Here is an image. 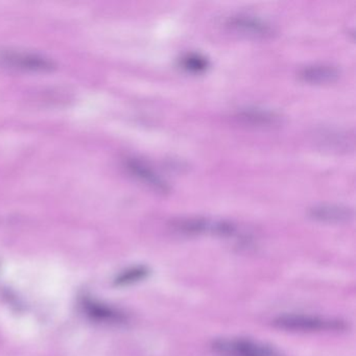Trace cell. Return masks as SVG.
Instances as JSON below:
<instances>
[{
  "label": "cell",
  "mask_w": 356,
  "mask_h": 356,
  "mask_svg": "<svg viewBox=\"0 0 356 356\" xmlns=\"http://www.w3.org/2000/svg\"><path fill=\"white\" fill-rule=\"evenodd\" d=\"M273 325L281 330L302 333L341 332L348 328L347 322L341 318L307 314H280Z\"/></svg>",
  "instance_id": "obj_1"
},
{
  "label": "cell",
  "mask_w": 356,
  "mask_h": 356,
  "mask_svg": "<svg viewBox=\"0 0 356 356\" xmlns=\"http://www.w3.org/2000/svg\"><path fill=\"white\" fill-rule=\"evenodd\" d=\"M175 232L183 235H214L220 237H234L238 233L236 225L228 220H211L206 218H177L170 222Z\"/></svg>",
  "instance_id": "obj_2"
},
{
  "label": "cell",
  "mask_w": 356,
  "mask_h": 356,
  "mask_svg": "<svg viewBox=\"0 0 356 356\" xmlns=\"http://www.w3.org/2000/svg\"><path fill=\"white\" fill-rule=\"evenodd\" d=\"M211 348L222 356H284L268 343L245 337H220L212 341Z\"/></svg>",
  "instance_id": "obj_3"
},
{
  "label": "cell",
  "mask_w": 356,
  "mask_h": 356,
  "mask_svg": "<svg viewBox=\"0 0 356 356\" xmlns=\"http://www.w3.org/2000/svg\"><path fill=\"white\" fill-rule=\"evenodd\" d=\"M225 26L231 32L249 38L266 39L275 34L272 24L251 14H235L227 18Z\"/></svg>",
  "instance_id": "obj_4"
},
{
  "label": "cell",
  "mask_w": 356,
  "mask_h": 356,
  "mask_svg": "<svg viewBox=\"0 0 356 356\" xmlns=\"http://www.w3.org/2000/svg\"><path fill=\"white\" fill-rule=\"evenodd\" d=\"M312 220L323 224L341 225L349 222L353 218V210L339 204H320L308 211Z\"/></svg>",
  "instance_id": "obj_5"
},
{
  "label": "cell",
  "mask_w": 356,
  "mask_h": 356,
  "mask_svg": "<svg viewBox=\"0 0 356 356\" xmlns=\"http://www.w3.org/2000/svg\"><path fill=\"white\" fill-rule=\"evenodd\" d=\"M126 166L135 178L138 179L156 193H168L170 191L168 183L145 162L130 159L127 161Z\"/></svg>",
  "instance_id": "obj_6"
},
{
  "label": "cell",
  "mask_w": 356,
  "mask_h": 356,
  "mask_svg": "<svg viewBox=\"0 0 356 356\" xmlns=\"http://www.w3.org/2000/svg\"><path fill=\"white\" fill-rule=\"evenodd\" d=\"M339 68L326 63L310 64L299 70V78L310 84H327L339 78Z\"/></svg>",
  "instance_id": "obj_7"
},
{
  "label": "cell",
  "mask_w": 356,
  "mask_h": 356,
  "mask_svg": "<svg viewBox=\"0 0 356 356\" xmlns=\"http://www.w3.org/2000/svg\"><path fill=\"white\" fill-rule=\"evenodd\" d=\"M316 139L323 149L333 152L349 151L353 147V138L346 131L337 129H321L316 133Z\"/></svg>",
  "instance_id": "obj_8"
},
{
  "label": "cell",
  "mask_w": 356,
  "mask_h": 356,
  "mask_svg": "<svg viewBox=\"0 0 356 356\" xmlns=\"http://www.w3.org/2000/svg\"><path fill=\"white\" fill-rule=\"evenodd\" d=\"M236 118L243 124L254 127H273L280 122V115L270 110L247 107L238 110Z\"/></svg>",
  "instance_id": "obj_9"
},
{
  "label": "cell",
  "mask_w": 356,
  "mask_h": 356,
  "mask_svg": "<svg viewBox=\"0 0 356 356\" xmlns=\"http://www.w3.org/2000/svg\"><path fill=\"white\" fill-rule=\"evenodd\" d=\"M7 63L18 68L31 70H51L54 68L53 61L42 57L26 53H8L3 57Z\"/></svg>",
  "instance_id": "obj_10"
},
{
  "label": "cell",
  "mask_w": 356,
  "mask_h": 356,
  "mask_svg": "<svg viewBox=\"0 0 356 356\" xmlns=\"http://www.w3.org/2000/svg\"><path fill=\"white\" fill-rule=\"evenodd\" d=\"M85 310L89 316L102 322L112 323V324H122L126 322L127 316L124 312L102 304H95V302H85Z\"/></svg>",
  "instance_id": "obj_11"
},
{
  "label": "cell",
  "mask_w": 356,
  "mask_h": 356,
  "mask_svg": "<svg viewBox=\"0 0 356 356\" xmlns=\"http://www.w3.org/2000/svg\"><path fill=\"white\" fill-rule=\"evenodd\" d=\"M181 66L187 72L193 74H201L209 67V61L207 58L200 54L191 53L183 56L180 60Z\"/></svg>",
  "instance_id": "obj_12"
},
{
  "label": "cell",
  "mask_w": 356,
  "mask_h": 356,
  "mask_svg": "<svg viewBox=\"0 0 356 356\" xmlns=\"http://www.w3.org/2000/svg\"><path fill=\"white\" fill-rule=\"evenodd\" d=\"M149 273V268L145 266H136L122 273L118 278V284H130V283L137 282L145 279Z\"/></svg>",
  "instance_id": "obj_13"
}]
</instances>
